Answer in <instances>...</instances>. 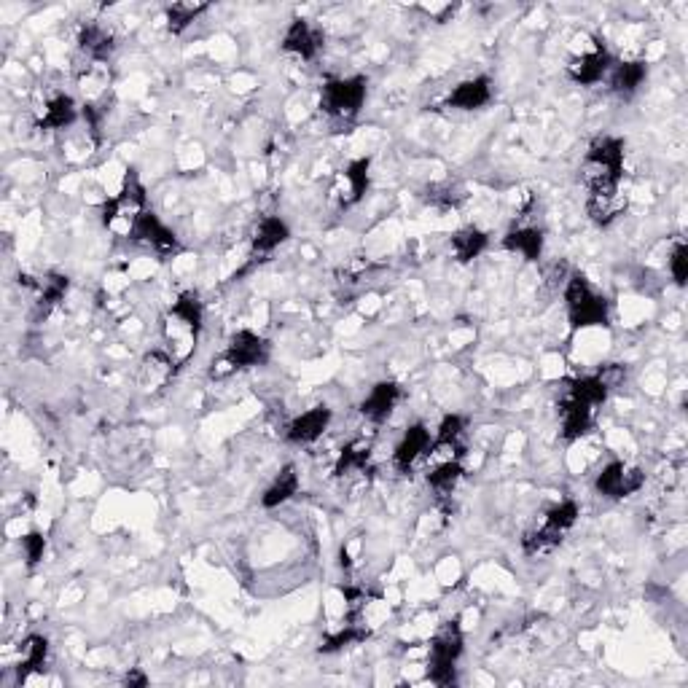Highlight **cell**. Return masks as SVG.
Returning a JSON list of instances; mask_svg holds the SVG:
<instances>
[{
	"instance_id": "cell-15",
	"label": "cell",
	"mask_w": 688,
	"mask_h": 688,
	"mask_svg": "<svg viewBox=\"0 0 688 688\" xmlns=\"http://www.w3.org/2000/svg\"><path fill=\"white\" fill-rule=\"evenodd\" d=\"M285 54H293L304 62H312L323 49V35H320L318 27H312L307 19H291V25L285 27L283 41H280Z\"/></svg>"
},
{
	"instance_id": "cell-23",
	"label": "cell",
	"mask_w": 688,
	"mask_h": 688,
	"mask_svg": "<svg viewBox=\"0 0 688 688\" xmlns=\"http://www.w3.org/2000/svg\"><path fill=\"white\" fill-rule=\"evenodd\" d=\"M78 121V105L76 100L65 92H57L46 103H43V113L38 116V129H52V132H60V129H70Z\"/></svg>"
},
{
	"instance_id": "cell-6",
	"label": "cell",
	"mask_w": 688,
	"mask_h": 688,
	"mask_svg": "<svg viewBox=\"0 0 688 688\" xmlns=\"http://www.w3.org/2000/svg\"><path fill=\"white\" fill-rule=\"evenodd\" d=\"M578 516H581V506L576 500H559L554 506L543 514V522L533 530H527L525 538H522V549H525L527 557H541V554H549L565 541V535L576 527Z\"/></svg>"
},
{
	"instance_id": "cell-28",
	"label": "cell",
	"mask_w": 688,
	"mask_h": 688,
	"mask_svg": "<svg viewBox=\"0 0 688 688\" xmlns=\"http://www.w3.org/2000/svg\"><path fill=\"white\" fill-rule=\"evenodd\" d=\"M70 280L68 275H57V272H49V275L38 277L33 283L35 291V310L38 312H52L57 304H60L65 296H68Z\"/></svg>"
},
{
	"instance_id": "cell-21",
	"label": "cell",
	"mask_w": 688,
	"mask_h": 688,
	"mask_svg": "<svg viewBox=\"0 0 688 688\" xmlns=\"http://www.w3.org/2000/svg\"><path fill=\"white\" fill-rule=\"evenodd\" d=\"M557 414H559V433L565 441H578L584 439L586 433L594 428V409L589 406L578 404L573 398H559L557 404Z\"/></svg>"
},
{
	"instance_id": "cell-25",
	"label": "cell",
	"mask_w": 688,
	"mask_h": 688,
	"mask_svg": "<svg viewBox=\"0 0 688 688\" xmlns=\"http://www.w3.org/2000/svg\"><path fill=\"white\" fill-rule=\"evenodd\" d=\"M503 248L516 253V256H522L530 264H535L543 256V232L538 226L519 224L503 237Z\"/></svg>"
},
{
	"instance_id": "cell-37",
	"label": "cell",
	"mask_w": 688,
	"mask_h": 688,
	"mask_svg": "<svg viewBox=\"0 0 688 688\" xmlns=\"http://www.w3.org/2000/svg\"><path fill=\"white\" fill-rule=\"evenodd\" d=\"M670 275H672V280H675V285H686V280H688V245L686 242H675V248H672V253H670Z\"/></svg>"
},
{
	"instance_id": "cell-5",
	"label": "cell",
	"mask_w": 688,
	"mask_h": 688,
	"mask_svg": "<svg viewBox=\"0 0 688 688\" xmlns=\"http://www.w3.org/2000/svg\"><path fill=\"white\" fill-rule=\"evenodd\" d=\"M369 95V78L366 76H347V78H328L320 92V111L328 121L339 127H350L363 103Z\"/></svg>"
},
{
	"instance_id": "cell-32",
	"label": "cell",
	"mask_w": 688,
	"mask_h": 688,
	"mask_svg": "<svg viewBox=\"0 0 688 688\" xmlns=\"http://www.w3.org/2000/svg\"><path fill=\"white\" fill-rule=\"evenodd\" d=\"M369 463H371V444L369 441H350L347 447L342 449V455H339V460H336V468L334 473L336 476H353V473H366L369 471Z\"/></svg>"
},
{
	"instance_id": "cell-33",
	"label": "cell",
	"mask_w": 688,
	"mask_h": 688,
	"mask_svg": "<svg viewBox=\"0 0 688 688\" xmlns=\"http://www.w3.org/2000/svg\"><path fill=\"white\" fill-rule=\"evenodd\" d=\"M369 635H371V629L366 627L361 619H350L347 624H344V629L331 632V635L323 640L320 651H323V654H336V651H342V648H350V645H355V643H363Z\"/></svg>"
},
{
	"instance_id": "cell-10",
	"label": "cell",
	"mask_w": 688,
	"mask_h": 688,
	"mask_svg": "<svg viewBox=\"0 0 688 688\" xmlns=\"http://www.w3.org/2000/svg\"><path fill=\"white\" fill-rule=\"evenodd\" d=\"M645 473L637 468V465L621 463V460H613L600 471L597 482H594V490L600 492L602 498L608 500H624L629 495L643 490Z\"/></svg>"
},
{
	"instance_id": "cell-39",
	"label": "cell",
	"mask_w": 688,
	"mask_h": 688,
	"mask_svg": "<svg viewBox=\"0 0 688 688\" xmlns=\"http://www.w3.org/2000/svg\"><path fill=\"white\" fill-rule=\"evenodd\" d=\"M124 683H127V686H148V678L140 670H132L127 678H124Z\"/></svg>"
},
{
	"instance_id": "cell-1",
	"label": "cell",
	"mask_w": 688,
	"mask_h": 688,
	"mask_svg": "<svg viewBox=\"0 0 688 688\" xmlns=\"http://www.w3.org/2000/svg\"><path fill=\"white\" fill-rule=\"evenodd\" d=\"M202 301L194 291L178 293V299L172 301V307L164 312L162 318V334H164V350L175 358L178 369L189 363V358L197 353L199 331H202Z\"/></svg>"
},
{
	"instance_id": "cell-13",
	"label": "cell",
	"mask_w": 688,
	"mask_h": 688,
	"mask_svg": "<svg viewBox=\"0 0 688 688\" xmlns=\"http://www.w3.org/2000/svg\"><path fill=\"white\" fill-rule=\"evenodd\" d=\"M369 175H371V156H361L347 164L334 181L336 202L342 207H353L363 199V194L369 191Z\"/></svg>"
},
{
	"instance_id": "cell-18",
	"label": "cell",
	"mask_w": 688,
	"mask_h": 688,
	"mask_svg": "<svg viewBox=\"0 0 688 688\" xmlns=\"http://www.w3.org/2000/svg\"><path fill=\"white\" fill-rule=\"evenodd\" d=\"M288 237H291V229L280 215H264L250 234V256H272L283 242H288Z\"/></svg>"
},
{
	"instance_id": "cell-4",
	"label": "cell",
	"mask_w": 688,
	"mask_h": 688,
	"mask_svg": "<svg viewBox=\"0 0 688 688\" xmlns=\"http://www.w3.org/2000/svg\"><path fill=\"white\" fill-rule=\"evenodd\" d=\"M565 307H568V320L573 331L608 326V320H611L608 299L581 272H573L565 280Z\"/></svg>"
},
{
	"instance_id": "cell-26",
	"label": "cell",
	"mask_w": 688,
	"mask_h": 688,
	"mask_svg": "<svg viewBox=\"0 0 688 688\" xmlns=\"http://www.w3.org/2000/svg\"><path fill=\"white\" fill-rule=\"evenodd\" d=\"M116 49V41H113L111 30H105L103 25H86L78 35V52L84 60L95 62H108V57Z\"/></svg>"
},
{
	"instance_id": "cell-20",
	"label": "cell",
	"mask_w": 688,
	"mask_h": 688,
	"mask_svg": "<svg viewBox=\"0 0 688 688\" xmlns=\"http://www.w3.org/2000/svg\"><path fill=\"white\" fill-rule=\"evenodd\" d=\"M401 401V385L393 382V379H385V382H377L371 387L369 396L361 401V414L374 425H382V422L393 414V409Z\"/></svg>"
},
{
	"instance_id": "cell-9",
	"label": "cell",
	"mask_w": 688,
	"mask_h": 688,
	"mask_svg": "<svg viewBox=\"0 0 688 688\" xmlns=\"http://www.w3.org/2000/svg\"><path fill=\"white\" fill-rule=\"evenodd\" d=\"M613 68L611 52L602 46L600 41H594L584 46L581 52L573 54V60L568 62V78L578 86H594L600 84L602 78H608Z\"/></svg>"
},
{
	"instance_id": "cell-30",
	"label": "cell",
	"mask_w": 688,
	"mask_h": 688,
	"mask_svg": "<svg viewBox=\"0 0 688 688\" xmlns=\"http://www.w3.org/2000/svg\"><path fill=\"white\" fill-rule=\"evenodd\" d=\"M299 487H301V479H299V471H296V465H285L283 471L277 473L275 479H272V484L264 490V495H261V506L280 508L283 503H288L296 492H299Z\"/></svg>"
},
{
	"instance_id": "cell-14",
	"label": "cell",
	"mask_w": 688,
	"mask_h": 688,
	"mask_svg": "<svg viewBox=\"0 0 688 688\" xmlns=\"http://www.w3.org/2000/svg\"><path fill=\"white\" fill-rule=\"evenodd\" d=\"M331 420H334V414L328 406H312L299 417H293L291 425L285 428V441L296 444V447H310L326 433Z\"/></svg>"
},
{
	"instance_id": "cell-19",
	"label": "cell",
	"mask_w": 688,
	"mask_h": 688,
	"mask_svg": "<svg viewBox=\"0 0 688 688\" xmlns=\"http://www.w3.org/2000/svg\"><path fill=\"white\" fill-rule=\"evenodd\" d=\"M430 444H433V436H430V430L422 422L406 428V433L396 444V452H393V463H396L398 471H412L414 465L428 455Z\"/></svg>"
},
{
	"instance_id": "cell-2",
	"label": "cell",
	"mask_w": 688,
	"mask_h": 688,
	"mask_svg": "<svg viewBox=\"0 0 688 688\" xmlns=\"http://www.w3.org/2000/svg\"><path fill=\"white\" fill-rule=\"evenodd\" d=\"M581 183L586 191L602 189V186H616L624 175V140L616 135H600L592 140L581 159Z\"/></svg>"
},
{
	"instance_id": "cell-11",
	"label": "cell",
	"mask_w": 688,
	"mask_h": 688,
	"mask_svg": "<svg viewBox=\"0 0 688 688\" xmlns=\"http://www.w3.org/2000/svg\"><path fill=\"white\" fill-rule=\"evenodd\" d=\"M129 242L146 245V248H151L154 253H159V256H172V253L181 250V242H178L175 232L164 224L162 218H159L151 207L138 218V224H135V229L129 234Z\"/></svg>"
},
{
	"instance_id": "cell-16",
	"label": "cell",
	"mask_w": 688,
	"mask_h": 688,
	"mask_svg": "<svg viewBox=\"0 0 688 688\" xmlns=\"http://www.w3.org/2000/svg\"><path fill=\"white\" fill-rule=\"evenodd\" d=\"M495 97V84L490 76H473L465 78L449 92L447 105L455 111H479L484 105L492 103Z\"/></svg>"
},
{
	"instance_id": "cell-31",
	"label": "cell",
	"mask_w": 688,
	"mask_h": 688,
	"mask_svg": "<svg viewBox=\"0 0 688 688\" xmlns=\"http://www.w3.org/2000/svg\"><path fill=\"white\" fill-rule=\"evenodd\" d=\"M49 659V640L43 635H30L22 643V662L17 667V680L25 683L33 672H41L43 664Z\"/></svg>"
},
{
	"instance_id": "cell-38",
	"label": "cell",
	"mask_w": 688,
	"mask_h": 688,
	"mask_svg": "<svg viewBox=\"0 0 688 688\" xmlns=\"http://www.w3.org/2000/svg\"><path fill=\"white\" fill-rule=\"evenodd\" d=\"M463 430H465V417H460V414H447V417L441 420L439 430H436V436H433V439L444 441V444H460V439H463Z\"/></svg>"
},
{
	"instance_id": "cell-24",
	"label": "cell",
	"mask_w": 688,
	"mask_h": 688,
	"mask_svg": "<svg viewBox=\"0 0 688 688\" xmlns=\"http://www.w3.org/2000/svg\"><path fill=\"white\" fill-rule=\"evenodd\" d=\"M463 457H447V460H430L428 471H425V479H428L430 490L447 498L455 492V487L463 479Z\"/></svg>"
},
{
	"instance_id": "cell-7",
	"label": "cell",
	"mask_w": 688,
	"mask_h": 688,
	"mask_svg": "<svg viewBox=\"0 0 688 688\" xmlns=\"http://www.w3.org/2000/svg\"><path fill=\"white\" fill-rule=\"evenodd\" d=\"M269 353L272 347L261 334L250 331V328H240L237 334L229 336L224 353L218 355L213 361V377H226V374H234V371L256 369V366H264L269 361Z\"/></svg>"
},
{
	"instance_id": "cell-12",
	"label": "cell",
	"mask_w": 688,
	"mask_h": 688,
	"mask_svg": "<svg viewBox=\"0 0 688 688\" xmlns=\"http://www.w3.org/2000/svg\"><path fill=\"white\" fill-rule=\"evenodd\" d=\"M629 197L621 191V183L616 186H602V189H592L586 197V215L592 218V224L597 226H611L619 221L621 215L627 213Z\"/></svg>"
},
{
	"instance_id": "cell-8",
	"label": "cell",
	"mask_w": 688,
	"mask_h": 688,
	"mask_svg": "<svg viewBox=\"0 0 688 688\" xmlns=\"http://www.w3.org/2000/svg\"><path fill=\"white\" fill-rule=\"evenodd\" d=\"M465 635L460 621L449 619L444 621L436 635L430 640V656H428V680L436 686H452L455 683V664L463 656Z\"/></svg>"
},
{
	"instance_id": "cell-35",
	"label": "cell",
	"mask_w": 688,
	"mask_h": 688,
	"mask_svg": "<svg viewBox=\"0 0 688 688\" xmlns=\"http://www.w3.org/2000/svg\"><path fill=\"white\" fill-rule=\"evenodd\" d=\"M422 197H425L428 205L439 207V210H452V207L463 202L465 194L457 186H452V183H439V186H428Z\"/></svg>"
},
{
	"instance_id": "cell-17",
	"label": "cell",
	"mask_w": 688,
	"mask_h": 688,
	"mask_svg": "<svg viewBox=\"0 0 688 688\" xmlns=\"http://www.w3.org/2000/svg\"><path fill=\"white\" fill-rule=\"evenodd\" d=\"M175 371H178L175 358H172L164 347H156V350H148V353L143 355L140 371H138V382L143 390L156 393V390H162V387L175 377Z\"/></svg>"
},
{
	"instance_id": "cell-27",
	"label": "cell",
	"mask_w": 688,
	"mask_h": 688,
	"mask_svg": "<svg viewBox=\"0 0 688 688\" xmlns=\"http://www.w3.org/2000/svg\"><path fill=\"white\" fill-rule=\"evenodd\" d=\"M648 78V65L640 60L629 62H616L608 73V81H611V89L619 97H632L643 86V81Z\"/></svg>"
},
{
	"instance_id": "cell-36",
	"label": "cell",
	"mask_w": 688,
	"mask_h": 688,
	"mask_svg": "<svg viewBox=\"0 0 688 688\" xmlns=\"http://www.w3.org/2000/svg\"><path fill=\"white\" fill-rule=\"evenodd\" d=\"M19 546H22V554H25L27 568H35L43 559V554H46V538H43V533H38V530H30L27 535H22Z\"/></svg>"
},
{
	"instance_id": "cell-3",
	"label": "cell",
	"mask_w": 688,
	"mask_h": 688,
	"mask_svg": "<svg viewBox=\"0 0 688 688\" xmlns=\"http://www.w3.org/2000/svg\"><path fill=\"white\" fill-rule=\"evenodd\" d=\"M148 210V197L143 183H140L138 172L127 170L121 191L116 197L105 199L103 202V226L116 237L129 240V234L138 224V218Z\"/></svg>"
},
{
	"instance_id": "cell-22",
	"label": "cell",
	"mask_w": 688,
	"mask_h": 688,
	"mask_svg": "<svg viewBox=\"0 0 688 688\" xmlns=\"http://www.w3.org/2000/svg\"><path fill=\"white\" fill-rule=\"evenodd\" d=\"M562 396L573 398L578 404L589 406V409L597 412V409L608 401V396H611V387L605 385V379H602L600 374H586V377L568 379Z\"/></svg>"
},
{
	"instance_id": "cell-34",
	"label": "cell",
	"mask_w": 688,
	"mask_h": 688,
	"mask_svg": "<svg viewBox=\"0 0 688 688\" xmlns=\"http://www.w3.org/2000/svg\"><path fill=\"white\" fill-rule=\"evenodd\" d=\"M210 9L207 3H172L164 9V19H167V30L172 35H181L186 27H191L197 22L205 11Z\"/></svg>"
},
{
	"instance_id": "cell-29",
	"label": "cell",
	"mask_w": 688,
	"mask_h": 688,
	"mask_svg": "<svg viewBox=\"0 0 688 688\" xmlns=\"http://www.w3.org/2000/svg\"><path fill=\"white\" fill-rule=\"evenodd\" d=\"M449 245H452V253H455V258L460 264H471V261H476V258L487 250L490 237H487V232H482L479 226H463V229H457V232L452 234Z\"/></svg>"
}]
</instances>
